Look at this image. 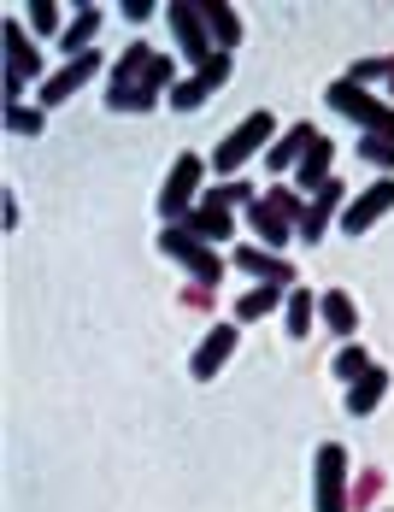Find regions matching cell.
<instances>
[{"label":"cell","mask_w":394,"mask_h":512,"mask_svg":"<svg viewBox=\"0 0 394 512\" xmlns=\"http://www.w3.org/2000/svg\"><path fill=\"white\" fill-rule=\"evenodd\" d=\"M383 395H389V371H383V365H371L359 383H347V412H353V418H365V412H377Z\"/></svg>","instance_id":"cell-19"},{"label":"cell","mask_w":394,"mask_h":512,"mask_svg":"<svg viewBox=\"0 0 394 512\" xmlns=\"http://www.w3.org/2000/svg\"><path fill=\"white\" fill-rule=\"evenodd\" d=\"M159 248L177 259V265L195 277L200 289H206V283L218 289V277H224V259H218V248H206V242H200V236H189L183 224H165V230H159Z\"/></svg>","instance_id":"cell-3"},{"label":"cell","mask_w":394,"mask_h":512,"mask_svg":"<svg viewBox=\"0 0 394 512\" xmlns=\"http://www.w3.org/2000/svg\"><path fill=\"white\" fill-rule=\"evenodd\" d=\"M383 212H394V177H377L365 195H353V201L342 206V230L347 236H365Z\"/></svg>","instance_id":"cell-9"},{"label":"cell","mask_w":394,"mask_h":512,"mask_svg":"<svg viewBox=\"0 0 394 512\" xmlns=\"http://www.w3.org/2000/svg\"><path fill=\"white\" fill-rule=\"evenodd\" d=\"M30 30H42V36H53V42L65 36V30H59V6H53V0H36V6H30Z\"/></svg>","instance_id":"cell-31"},{"label":"cell","mask_w":394,"mask_h":512,"mask_svg":"<svg viewBox=\"0 0 394 512\" xmlns=\"http://www.w3.org/2000/svg\"><path fill=\"white\" fill-rule=\"evenodd\" d=\"M183 230H189V236H200L206 248H218V242H230V236H236V212H230L224 201H212V195H206V201L183 218Z\"/></svg>","instance_id":"cell-11"},{"label":"cell","mask_w":394,"mask_h":512,"mask_svg":"<svg viewBox=\"0 0 394 512\" xmlns=\"http://www.w3.org/2000/svg\"><path fill=\"white\" fill-rule=\"evenodd\" d=\"M324 101H330V112L353 118L365 136H389V142H394V106L377 101L371 89H353V83L342 77V83H330V95H324Z\"/></svg>","instance_id":"cell-2"},{"label":"cell","mask_w":394,"mask_h":512,"mask_svg":"<svg viewBox=\"0 0 394 512\" xmlns=\"http://www.w3.org/2000/svg\"><path fill=\"white\" fill-rule=\"evenodd\" d=\"M200 154H177V165H171V177H165V189H159V218L165 224H183L189 212H195V195H200Z\"/></svg>","instance_id":"cell-5"},{"label":"cell","mask_w":394,"mask_h":512,"mask_svg":"<svg viewBox=\"0 0 394 512\" xmlns=\"http://www.w3.org/2000/svg\"><path fill=\"white\" fill-rule=\"evenodd\" d=\"M124 18H130V24H142V18H153V0H124Z\"/></svg>","instance_id":"cell-34"},{"label":"cell","mask_w":394,"mask_h":512,"mask_svg":"<svg viewBox=\"0 0 394 512\" xmlns=\"http://www.w3.org/2000/svg\"><path fill=\"white\" fill-rule=\"evenodd\" d=\"M236 271H253V283H271V289H295V265L277 259L271 248H259V242L236 248Z\"/></svg>","instance_id":"cell-12"},{"label":"cell","mask_w":394,"mask_h":512,"mask_svg":"<svg viewBox=\"0 0 394 512\" xmlns=\"http://www.w3.org/2000/svg\"><path fill=\"white\" fill-rule=\"evenodd\" d=\"M312 142H318V124H306V118H300L283 142H271V154H265V159H271V171H289V177H295V165L306 159V148H312Z\"/></svg>","instance_id":"cell-17"},{"label":"cell","mask_w":394,"mask_h":512,"mask_svg":"<svg viewBox=\"0 0 394 512\" xmlns=\"http://www.w3.org/2000/svg\"><path fill=\"white\" fill-rule=\"evenodd\" d=\"M271 136H277V118H271V112H253V118H242V124H236V130L218 142V154H212V171L236 183V171H242V165L259 154V148H271Z\"/></svg>","instance_id":"cell-1"},{"label":"cell","mask_w":394,"mask_h":512,"mask_svg":"<svg viewBox=\"0 0 394 512\" xmlns=\"http://www.w3.org/2000/svg\"><path fill=\"white\" fill-rule=\"evenodd\" d=\"M224 77H230V53H212L195 77H183V83L171 89V112H195V106H206L218 89H224Z\"/></svg>","instance_id":"cell-8"},{"label":"cell","mask_w":394,"mask_h":512,"mask_svg":"<svg viewBox=\"0 0 394 512\" xmlns=\"http://www.w3.org/2000/svg\"><path fill=\"white\" fill-rule=\"evenodd\" d=\"M342 201H347V183H342V177H330V183H324V189L306 201V218L295 224V236L306 242V248H312V242L330 230V218H336V206H342Z\"/></svg>","instance_id":"cell-10"},{"label":"cell","mask_w":394,"mask_h":512,"mask_svg":"<svg viewBox=\"0 0 394 512\" xmlns=\"http://www.w3.org/2000/svg\"><path fill=\"white\" fill-rule=\"evenodd\" d=\"M200 18H206V30H212L218 53H230L236 42H242V18H236V6H224V0H200Z\"/></svg>","instance_id":"cell-18"},{"label":"cell","mask_w":394,"mask_h":512,"mask_svg":"<svg viewBox=\"0 0 394 512\" xmlns=\"http://www.w3.org/2000/svg\"><path fill=\"white\" fill-rule=\"evenodd\" d=\"M277 295H283V289H271V283H253V289L242 295V307H236V318H265V312L277 307Z\"/></svg>","instance_id":"cell-27"},{"label":"cell","mask_w":394,"mask_h":512,"mask_svg":"<svg viewBox=\"0 0 394 512\" xmlns=\"http://www.w3.org/2000/svg\"><path fill=\"white\" fill-rule=\"evenodd\" d=\"M318 324V295L312 289H289V336H306Z\"/></svg>","instance_id":"cell-25"},{"label":"cell","mask_w":394,"mask_h":512,"mask_svg":"<svg viewBox=\"0 0 394 512\" xmlns=\"http://www.w3.org/2000/svg\"><path fill=\"white\" fill-rule=\"evenodd\" d=\"M230 354H236V324H212V336L195 348V365H189V371H195V383H212V377L224 371V359H230Z\"/></svg>","instance_id":"cell-14"},{"label":"cell","mask_w":394,"mask_h":512,"mask_svg":"<svg viewBox=\"0 0 394 512\" xmlns=\"http://www.w3.org/2000/svg\"><path fill=\"white\" fill-rule=\"evenodd\" d=\"M106 106H112V112H153L159 95H153L148 83H124V89H118V83H106Z\"/></svg>","instance_id":"cell-22"},{"label":"cell","mask_w":394,"mask_h":512,"mask_svg":"<svg viewBox=\"0 0 394 512\" xmlns=\"http://www.w3.org/2000/svg\"><path fill=\"white\" fill-rule=\"evenodd\" d=\"M100 71V53H83V59H65L59 71H53L48 83H42V106H59V101H71L89 77Z\"/></svg>","instance_id":"cell-13"},{"label":"cell","mask_w":394,"mask_h":512,"mask_svg":"<svg viewBox=\"0 0 394 512\" xmlns=\"http://www.w3.org/2000/svg\"><path fill=\"white\" fill-rule=\"evenodd\" d=\"M318 318H324L336 336H353V324H359V307H353V295L330 289V295H318Z\"/></svg>","instance_id":"cell-20"},{"label":"cell","mask_w":394,"mask_h":512,"mask_svg":"<svg viewBox=\"0 0 394 512\" xmlns=\"http://www.w3.org/2000/svg\"><path fill=\"white\" fill-rule=\"evenodd\" d=\"M359 159L377 165V171H394V142L389 136H359Z\"/></svg>","instance_id":"cell-28"},{"label":"cell","mask_w":394,"mask_h":512,"mask_svg":"<svg viewBox=\"0 0 394 512\" xmlns=\"http://www.w3.org/2000/svg\"><path fill=\"white\" fill-rule=\"evenodd\" d=\"M165 24H171V36H177V48L183 59H195V71L212 59V30H206V18H200V0H171L165 6Z\"/></svg>","instance_id":"cell-6"},{"label":"cell","mask_w":394,"mask_h":512,"mask_svg":"<svg viewBox=\"0 0 394 512\" xmlns=\"http://www.w3.org/2000/svg\"><path fill=\"white\" fill-rule=\"evenodd\" d=\"M347 83H353V89H365V83H389V89H394V53H377V59H359V65L347 71Z\"/></svg>","instance_id":"cell-24"},{"label":"cell","mask_w":394,"mask_h":512,"mask_svg":"<svg viewBox=\"0 0 394 512\" xmlns=\"http://www.w3.org/2000/svg\"><path fill=\"white\" fill-rule=\"evenodd\" d=\"M247 224L259 230V242H265V248H283V242L295 236V224H283V218H277V212H271L265 201H253V206H247Z\"/></svg>","instance_id":"cell-21"},{"label":"cell","mask_w":394,"mask_h":512,"mask_svg":"<svg viewBox=\"0 0 394 512\" xmlns=\"http://www.w3.org/2000/svg\"><path fill=\"white\" fill-rule=\"evenodd\" d=\"M212 201H224L230 212H236V206H253L259 195H253V183H242V177H236V183H218V189H212Z\"/></svg>","instance_id":"cell-32"},{"label":"cell","mask_w":394,"mask_h":512,"mask_svg":"<svg viewBox=\"0 0 394 512\" xmlns=\"http://www.w3.org/2000/svg\"><path fill=\"white\" fill-rule=\"evenodd\" d=\"M312 512H347V448L342 442H324L318 448V465H312Z\"/></svg>","instance_id":"cell-4"},{"label":"cell","mask_w":394,"mask_h":512,"mask_svg":"<svg viewBox=\"0 0 394 512\" xmlns=\"http://www.w3.org/2000/svg\"><path fill=\"white\" fill-rule=\"evenodd\" d=\"M148 65H153V48L148 42H130V48L118 53V65H112V83H118V89H124V83H142Z\"/></svg>","instance_id":"cell-23"},{"label":"cell","mask_w":394,"mask_h":512,"mask_svg":"<svg viewBox=\"0 0 394 512\" xmlns=\"http://www.w3.org/2000/svg\"><path fill=\"white\" fill-rule=\"evenodd\" d=\"M6 130H12V136H42V112H36V106H6Z\"/></svg>","instance_id":"cell-30"},{"label":"cell","mask_w":394,"mask_h":512,"mask_svg":"<svg viewBox=\"0 0 394 512\" xmlns=\"http://www.w3.org/2000/svg\"><path fill=\"white\" fill-rule=\"evenodd\" d=\"M330 365H336V377H342V383H359V377L371 371V354H365L359 342H347V348H342L336 359H330Z\"/></svg>","instance_id":"cell-26"},{"label":"cell","mask_w":394,"mask_h":512,"mask_svg":"<svg viewBox=\"0 0 394 512\" xmlns=\"http://www.w3.org/2000/svg\"><path fill=\"white\" fill-rule=\"evenodd\" d=\"M377 489H383V471H365V477L353 483V501H347V507H359V501H371Z\"/></svg>","instance_id":"cell-33"},{"label":"cell","mask_w":394,"mask_h":512,"mask_svg":"<svg viewBox=\"0 0 394 512\" xmlns=\"http://www.w3.org/2000/svg\"><path fill=\"white\" fill-rule=\"evenodd\" d=\"M265 206H271L283 224H300V218H306V201H300L295 189H271V195H265Z\"/></svg>","instance_id":"cell-29"},{"label":"cell","mask_w":394,"mask_h":512,"mask_svg":"<svg viewBox=\"0 0 394 512\" xmlns=\"http://www.w3.org/2000/svg\"><path fill=\"white\" fill-rule=\"evenodd\" d=\"M95 36H100V6H95V0H77V18H71V24H65V36H59L65 59L95 53Z\"/></svg>","instance_id":"cell-15"},{"label":"cell","mask_w":394,"mask_h":512,"mask_svg":"<svg viewBox=\"0 0 394 512\" xmlns=\"http://www.w3.org/2000/svg\"><path fill=\"white\" fill-rule=\"evenodd\" d=\"M0 36H6V106H18L24 83H36V77H42V53L24 42V30H18L12 18H6V30H0Z\"/></svg>","instance_id":"cell-7"},{"label":"cell","mask_w":394,"mask_h":512,"mask_svg":"<svg viewBox=\"0 0 394 512\" xmlns=\"http://www.w3.org/2000/svg\"><path fill=\"white\" fill-rule=\"evenodd\" d=\"M330 159H336V148H330V136H318V142L306 148V159L295 165V189H300V195H318V189L330 183Z\"/></svg>","instance_id":"cell-16"}]
</instances>
